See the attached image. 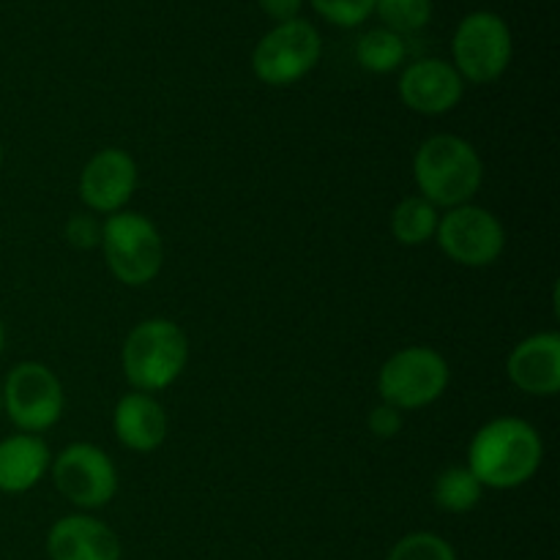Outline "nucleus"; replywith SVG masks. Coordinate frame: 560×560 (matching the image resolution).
I'll use <instances>...</instances> for the list:
<instances>
[{
	"mask_svg": "<svg viewBox=\"0 0 560 560\" xmlns=\"http://www.w3.org/2000/svg\"><path fill=\"white\" fill-rule=\"evenodd\" d=\"M402 410L392 408V405H377L370 413V432L381 441H388V438H397L399 430H402Z\"/></svg>",
	"mask_w": 560,
	"mask_h": 560,
	"instance_id": "nucleus-24",
	"label": "nucleus"
},
{
	"mask_svg": "<svg viewBox=\"0 0 560 560\" xmlns=\"http://www.w3.org/2000/svg\"><path fill=\"white\" fill-rule=\"evenodd\" d=\"M448 377L452 372L438 350L405 348L381 366L377 394L397 410H419L443 397Z\"/></svg>",
	"mask_w": 560,
	"mask_h": 560,
	"instance_id": "nucleus-5",
	"label": "nucleus"
},
{
	"mask_svg": "<svg viewBox=\"0 0 560 560\" xmlns=\"http://www.w3.org/2000/svg\"><path fill=\"white\" fill-rule=\"evenodd\" d=\"M413 173L421 197L435 208L468 206L485 178L476 148L454 135H438L421 142Z\"/></svg>",
	"mask_w": 560,
	"mask_h": 560,
	"instance_id": "nucleus-2",
	"label": "nucleus"
},
{
	"mask_svg": "<svg viewBox=\"0 0 560 560\" xmlns=\"http://www.w3.org/2000/svg\"><path fill=\"white\" fill-rule=\"evenodd\" d=\"M320 49V33L312 22L290 20L260 38L252 55V69L266 85H293L315 69Z\"/></svg>",
	"mask_w": 560,
	"mask_h": 560,
	"instance_id": "nucleus-7",
	"label": "nucleus"
},
{
	"mask_svg": "<svg viewBox=\"0 0 560 560\" xmlns=\"http://www.w3.org/2000/svg\"><path fill=\"white\" fill-rule=\"evenodd\" d=\"M388 560H457L454 547L435 534H410L394 545Z\"/></svg>",
	"mask_w": 560,
	"mask_h": 560,
	"instance_id": "nucleus-21",
	"label": "nucleus"
},
{
	"mask_svg": "<svg viewBox=\"0 0 560 560\" xmlns=\"http://www.w3.org/2000/svg\"><path fill=\"white\" fill-rule=\"evenodd\" d=\"M435 235L443 255L468 268L492 266L506 246V230L495 213L470 202L452 208L446 217L438 219Z\"/></svg>",
	"mask_w": 560,
	"mask_h": 560,
	"instance_id": "nucleus-9",
	"label": "nucleus"
},
{
	"mask_svg": "<svg viewBox=\"0 0 560 560\" xmlns=\"http://www.w3.org/2000/svg\"><path fill=\"white\" fill-rule=\"evenodd\" d=\"M3 342H5V331H3V320H0V353H3Z\"/></svg>",
	"mask_w": 560,
	"mask_h": 560,
	"instance_id": "nucleus-26",
	"label": "nucleus"
},
{
	"mask_svg": "<svg viewBox=\"0 0 560 560\" xmlns=\"http://www.w3.org/2000/svg\"><path fill=\"white\" fill-rule=\"evenodd\" d=\"M102 249L118 282L142 288L162 271L164 244L156 224L135 211H118L102 224Z\"/></svg>",
	"mask_w": 560,
	"mask_h": 560,
	"instance_id": "nucleus-4",
	"label": "nucleus"
},
{
	"mask_svg": "<svg viewBox=\"0 0 560 560\" xmlns=\"http://www.w3.org/2000/svg\"><path fill=\"white\" fill-rule=\"evenodd\" d=\"M355 58L366 71L386 74V71L399 69V63L405 60V42L399 33L386 31V27L370 31L355 47Z\"/></svg>",
	"mask_w": 560,
	"mask_h": 560,
	"instance_id": "nucleus-19",
	"label": "nucleus"
},
{
	"mask_svg": "<svg viewBox=\"0 0 560 560\" xmlns=\"http://www.w3.org/2000/svg\"><path fill=\"white\" fill-rule=\"evenodd\" d=\"M66 238L74 249H93L96 244H102V224L93 217H85V213H77V217L69 219L66 224Z\"/></svg>",
	"mask_w": 560,
	"mask_h": 560,
	"instance_id": "nucleus-23",
	"label": "nucleus"
},
{
	"mask_svg": "<svg viewBox=\"0 0 560 560\" xmlns=\"http://www.w3.org/2000/svg\"><path fill=\"white\" fill-rule=\"evenodd\" d=\"M137 189V164L120 148H104L80 175V197L91 211L118 213Z\"/></svg>",
	"mask_w": 560,
	"mask_h": 560,
	"instance_id": "nucleus-11",
	"label": "nucleus"
},
{
	"mask_svg": "<svg viewBox=\"0 0 560 560\" xmlns=\"http://www.w3.org/2000/svg\"><path fill=\"white\" fill-rule=\"evenodd\" d=\"M113 427L118 441L131 452H156L167 441V413L151 394L131 392L120 397Z\"/></svg>",
	"mask_w": 560,
	"mask_h": 560,
	"instance_id": "nucleus-15",
	"label": "nucleus"
},
{
	"mask_svg": "<svg viewBox=\"0 0 560 560\" xmlns=\"http://www.w3.org/2000/svg\"><path fill=\"white\" fill-rule=\"evenodd\" d=\"M545 457L541 438L528 421L503 416L474 435L468 448V470L481 487L514 490L536 476Z\"/></svg>",
	"mask_w": 560,
	"mask_h": 560,
	"instance_id": "nucleus-1",
	"label": "nucleus"
},
{
	"mask_svg": "<svg viewBox=\"0 0 560 560\" xmlns=\"http://www.w3.org/2000/svg\"><path fill=\"white\" fill-rule=\"evenodd\" d=\"M481 490L485 487L476 481V476L468 468H446L435 481V503L448 514H465L474 506H479Z\"/></svg>",
	"mask_w": 560,
	"mask_h": 560,
	"instance_id": "nucleus-18",
	"label": "nucleus"
},
{
	"mask_svg": "<svg viewBox=\"0 0 560 560\" xmlns=\"http://www.w3.org/2000/svg\"><path fill=\"white\" fill-rule=\"evenodd\" d=\"M186 361H189V342L173 320L153 317L131 328L126 337L124 372L137 392L151 394L173 386Z\"/></svg>",
	"mask_w": 560,
	"mask_h": 560,
	"instance_id": "nucleus-3",
	"label": "nucleus"
},
{
	"mask_svg": "<svg viewBox=\"0 0 560 560\" xmlns=\"http://www.w3.org/2000/svg\"><path fill=\"white\" fill-rule=\"evenodd\" d=\"M509 381L530 397H556L560 392V337L534 334L512 350L506 361Z\"/></svg>",
	"mask_w": 560,
	"mask_h": 560,
	"instance_id": "nucleus-13",
	"label": "nucleus"
},
{
	"mask_svg": "<svg viewBox=\"0 0 560 560\" xmlns=\"http://www.w3.org/2000/svg\"><path fill=\"white\" fill-rule=\"evenodd\" d=\"M375 11L388 31L413 33L430 22L432 0H375Z\"/></svg>",
	"mask_w": 560,
	"mask_h": 560,
	"instance_id": "nucleus-20",
	"label": "nucleus"
},
{
	"mask_svg": "<svg viewBox=\"0 0 560 560\" xmlns=\"http://www.w3.org/2000/svg\"><path fill=\"white\" fill-rule=\"evenodd\" d=\"M452 49L457 74L474 85H487L512 63V31L492 11H476L459 22Z\"/></svg>",
	"mask_w": 560,
	"mask_h": 560,
	"instance_id": "nucleus-6",
	"label": "nucleus"
},
{
	"mask_svg": "<svg viewBox=\"0 0 560 560\" xmlns=\"http://www.w3.org/2000/svg\"><path fill=\"white\" fill-rule=\"evenodd\" d=\"M0 410H3V392H0Z\"/></svg>",
	"mask_w": 560,
	"mask_h": 560,
	"instance_id": "nucleus-27",
	"label": "nucleus"
},
{
	"mask_svg": "<svg viewBox=\"0 0 560 560\" xmlns=\"http://www.w3.org/2000/svg\"><path fill=\"white\" fill-rule=\"evenodd\" d=\"M3 408L11 424L27 435L49 430L63 413V386L49 366L38 361H22L5 377Z\"/></svg>",
	"mask_w": 560,
	"mask_h": 560,
	"instance_id": "nucleus-8",
	"label": "nucleus"
},
{
	"mask_svg": "<svg viewBox=\"0 0 560 560\" xmlns=\"http://www.w3.org/2000/svg\"><path fill=\"white\" fill-rule=\"evenodd\" d=\"M463 77L446 60H419L399 77V98L419 115H443L463 98Z\"/></svg>",
	"mask_w": 560,
	"mask_h": 560,
	"instance_id": "nucleus-12",
	"label": "nucleus"
},
{
	"mask_svg": "<svg viewBox=\"0 0 560 560\" xmlns=\"http://www.w3.org/2000/svg\"><path fill=\"white\" fill-rule=\"evenodd\" d=\"M438 230V211L424 197H405L392 213V233L399 244L421 246L435 235Z\"/></svg>",
	"mask_w": 560,
	"mask_h": 560,
	"instance_id": "nucleus-17",
	"label": "nucleus"
},
{
	"mask_svg": "<svg viewBox=\"0 0 560 560\" xmlns=\"http://www.w3.org/2000/svg\"><path fill=\"white\" fill-rule=\"evenodd\" d=\"M49 468V448L38 435H11L0 441V492L20 495L33 490Z\"/></svg>",
	"mask_w": 560,
	"mask_h": 560,
	"instance_id": "nucleus-16",
	"label": "nucleus"
},
{
	"mask_svg": "<svg viewBox=\"0 0 560 560\" xmlns=\"http://www.w3.org/2000/svg\"><path fill=\"white\" fill-rule=\"evenodd\" d=\"M260 9L266 11L271 20H277L279 25L290 20H299V9H301V0H257Z\"/></svg>",
	"mask_w": 560,
	"mask_h": 560,
	"instance_id": "nucleus-25",
	"label": "nucleus"
},
{
	"mask_svg": "<svg viewBox=\"0 0 560 560\" xmlns=\"http://www.w3.org/2000/svg\"><path fill=\"white\" fill-rule=\"evenodd\" d=\"M52 481L60 495L80 509H102L118 492V470L113 459L91 443L63 448L52 465Z\"/></svg>",
	"mask_w": 560,
	"mask_h": 560,
	"instance_id": "nucleus-10",
	"label": "nucleus"
},
{
	"mask_svg": "<svg viewBox=\"0 0 560 560\" xmlns=\"http://www.w3.org/2000/svg\"><path fill=\"white\" fill-rule=\"evenodd\" d=\"M0 164H3V148H0Z\"/></svg>",
	"mask_w": 560,
	"mask_h": 560,
	"instance_id": "nucleus-28",
	"label": "nucleus"
},
{
	"mask_svg": "<svg viewBox=\"0 0 560 560\" xmlns=\"http://www.w3.org/2000/svg\"><path fill=\"white\" fill-rule=\"evenodd\" d=\"M47 552L52 560H120V541L102 520L71 514L49 528Z\"/></svg>",
	"mask_w": 560,
	"mask_h": 560,
	"instance_id": "nucleus-14",
	"label": "nucleus"
},
{
	"mask_svg": "<svg viewBox=\"0 0 560 560\" xmlns=\"http://www.w3.org/2000/svg\"><path fill=\"white\" fill-rule=\"evenodd\" d=\"M317 14L331 25L355 27L375 11V0H312Z\"/></svg>",
	"mask_w": 560,
	"mask_h": 560,
	"instance_id": "nucleus-22",
	"label": "nucleus"
}]
</instances>
